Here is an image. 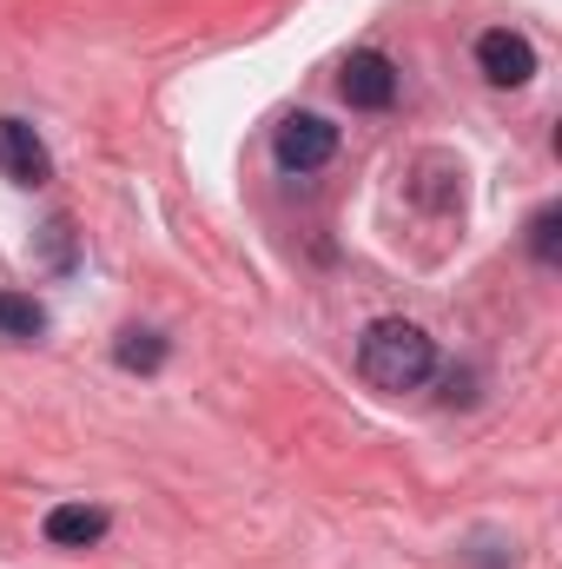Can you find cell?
<instances>
[{
	"instance_id": "8992f818",
	"label": "cell",
	"mask_w": 562,
	"mask_h": 569,
	"mask_svg": "<svg viewBox=\"0 0 562 569\" xmlns=\"http://www.w3.org/2000/svg\"><path fill=\"white\" fill-rule=\"evenodd\" d=\"M100 537H107V510H93V503H60V510H47V543L87 550V543H100Z\"/></svg>"
},
{
	"instance_id": "9c48e42d",
	"label": "cell",
	"mask_w": 562,
	"mask_h": 569,
	"mask_svg": "<svg viewBox=\"0 0 562 569\" xmlns=\"http://www.w3.org/2000/svg\"><path fill=\"white\" fill-rule=\"evenodd\" d=\"M530 259H536V266H556L562 259V206H543V212L530 219Z\"/></svg>"
},
{
	"instance_id": "30bf717a",
	"label": "cell",
	"mask_w": 562,
	"mask_h": 569,
	"mask_svg": "<svg viewBox=\"0 0 562 569\" xmlns=\"http://www.w3.org/2000/svg\"><path fill=\"white\" fill-rule=\"evenodd\" d=\"M40 239H47V266H60V272H67V266H73V226H67V219H53Z\"/></svg>"
},
{
	"instance_id": "6da1fadb",
	"label": "cell",
	"mask_w": 562,
	"mask_h": 569,
	"mask_svg": "<svg viewBox=\"0 0 562 569\" xmlns=\"http://www.w3.org/2000/svg\"><path fill=\"white\" fill-rule=\"evenodd\" d=\"M358 371L378 385V391H418L436 371V345L430 331L411 318H378L364 338H358Z\"/></svg>"
},
{
	"instance_id": "ba28073f",
	"label": "cell",
	"mask_w": 562,
	"mask_h": 569,
	"mask_svg": "<svg viewBox=\"0 0 562 569\" xmlns=\"http://www.w3.org/2000/svg\"><path fill=\"white\" fill-rule=\"evenodd\" d=\"M40 331H47V311H40V298L0 291V338H13V345H33Z\"/></svg>"
},
{
	"instance_id": "5b68a950",
	"label": "cell",
	"mask_w": 562,
	"mask_h": 569,
	"mask_svg": "<svg viewBox=\"0 0 562 569\" xmlns=\"http://www.w3.org/2000/svg\"><path fill=\"white\" fill-rule=\"evenodd\" d=\"M0 172L13 186H47L53 179V152L40 146V133L27 120H13V113H0Z\"/></svg>"
},
{
	"instance_id": "3957f363",
	"label": "cell",
	"mask_w": 562,
	"mask_h": 569,
	"mask_svg": "<svg viewBox=\"0 0 562 569\" xmlns=\"http://www.w3.org/2000/svg\"><path fill=\"white\" fill-rule=\"evenodd\" d=\"M476 67H483L490 87H530L536 80V47L523 33H510V27H490L476 40Z\"/></svg>"
},
{
	"instance_id": "277c9868",
	"label": "cell",
	"mask_w": 562,
	"mask_h": 569,
	"mask_svg": "<svg viewBox=\"0 0 562 569\" xmlns=\"http://www.w3.org/2000/svg\"><path fill=\"white\" fill-rule=\"evenodd\" d=\"M338 152V127L324 113H291L279 127V166L284 172H318Z\"/></svg>"
},
{
	"instance_id": "52a82bcc",
	"label": "cell",
	"mask_w": 562,
	"mask_h": 569,
	"mask_svg": "<svg viewBox=\"0 0 562 569\" xmlns=\"http://www.w3.org/2000/svg\"><path fill=\"white\" fill-rule=\"evenodd\" d=\"M113 365H120V371H159V365H165V338L127 325V331L113 338Z\"/></svg>"
},
{
	"instance_id": "7a4b0ae2",
	"label": "cell",
	"mask_w": 562,
	"mask_h": 569,
	"mask_svg": "<svg viewBox=\"0 0 562 569\" xmlns=\"http://www.w3.org/2000/svg\"><path fill=\"white\" fill-rule=\"evenodd\" d=\"M338 87H344V100H351L358 113H384V107L398 100V60H391V53H378V47H364V53H351V60H344Z\"/></svg>"
}]
</instances>
